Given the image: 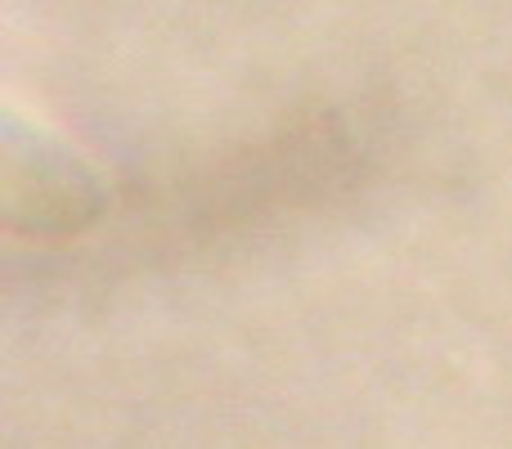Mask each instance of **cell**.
I'll list each match as a JSON object with an SVG mask.
<instances>
[{
	"label": "cell",
	"mask_w": 512,
	"mask_h": 449,
	"mask_svg": "<svg viewBox=\"0 0 512 449\" xmlns=\"http://www.w3.org/2000/svg\"><path fill=\"white\" fill-rule=\"evenodd\" d=\"M5 225L23 234H77L104 212L99 180L54 149L45 135H27L18 126L5 131Z\"/></svg>",
	"instance_id": "cell-1"
}]
</instances>
